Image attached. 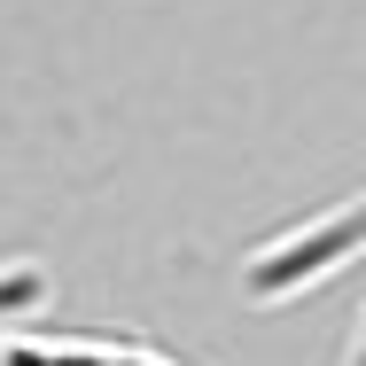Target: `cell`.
Listing matches in <instances>:
<instances>
[{"label":"cell","instance_id":"cell-1","mask_svg":"<svg viewBox=\"0 0 366 366\" xmlns=\"http://www.w3.org/2000/svg\"><path fill=\"white\" fill-rule=\"evenodd\" d=\"M359 242H366V203L359 195H335V203L289 219L281 234H265V242L242 257L234 289H242V304H257V312L304 304V296H320L327 281H343V273L359 265Z\"/></svg>","mask_w":366,"mask_h":366}]
</instances>
